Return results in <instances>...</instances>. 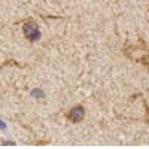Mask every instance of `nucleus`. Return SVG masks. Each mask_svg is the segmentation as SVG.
<instances>
[{
  "label": "nucleus",
  "instance_id": "2",
  "mask_svg": "<svg viewBox=\"0 0 149 149\" xmlns=\"http://www.w3.org/2000/svg\"><path fill=\"white\" fill-rule=\"evenodd\" d=\"M82 115H84V109L82 107H74L72 112H70V118H73V121H79L81 118H82Z\"/></svg>",
  "mask_w": 149,
  "mask_h": 149
},
{
  "label": "nucleus",
  "instance_id": "1",
  "mask_svg": "<svg viewBox=\"0 0 149 149\" xmlns=\"http://www.w3.org/2000/svg\"><path fill=\"white\" fill-rule=\"evenodd\" d=\"M24 33H26V36L30 40H36L37 37H39V30H37L36 24H31V22L24 26Z\"/></svg>",
  "mask_w": 149,
  "mask_h": 149
}]
</instances>
